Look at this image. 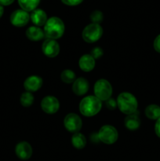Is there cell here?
Returning a JSON list of instances; mask_svg holds the SVG:
<instances>
[{
  "instance_id": "cell-1",
  "label": "cell",
  "mask_w": 160,
  "mask_h": 161,
  "mask_svg": "<svg viewBox=\"0 0 160 161\" xmlns=\"http://www.w3.org/2000/svg\"><path fill=\"white\" fill-rule=\"evenodd\" d=\"M65 27L63 20L57 17H51L47 20L44 25V35L45 37L50 39H60L64 33Z\"/></svg>"
},
{
  "instance_id": "cell-2",
  "label": "cell",
  "mask_w": 160,
  "mask_h": 161,
  "mask_svg": "<svg viewBox=\"0 0 160 161\" xmlns=\"http://www.w3.org/2000/svg\"><path fill=\"white\" fill-rule=\"evenodd\" d=\"M117 105L122 113L125 115L133 114L136 112L138 102L136 97L129 92H122L118 96Z\"/></svg>"
},
{
  "instance_id": "cell-3",
  "label": "cell",
  "mask_w": 160,
  "mask_h": 161,
  "mask_svg": "<svg viewBox=\"0 0 160 161\" xmlns=\"http://www.w3.org/2000/svg\"><path fill=\"white\" fill-rule=\"evenodd\" d=\"M102 108V102L93 95L86 96L79 103V111L84 116L91 117L97 115Z\"/></svg>"
},
{
  "instance_id": "cell-4",
  "label": "cell",
  "mask_w": 160,
  "mask_h": 161,
  "mask_svg": "<svg viewBox=\"0 0 160 161\" xmlns=\"http://www.w3.org/2000/svg\"><path fill=\"white\" fill-rule=\"evenodd\" d=\"M94 94L101 102H106L111 97L112 94V86L111 83L104 79L98 80L94 84Z\"/></svg>"
},
{
  "instance_id": "cell-5",
  "label": "cell",
  "mask_w": 160,
  "mask_h": 161,
  "mask_svg": "<svg viewBox=\"0 0 160 161\" xmlns=\"http://www.w3.org/2000/svg\"><path fill=\"white\" fill-rule=\"evenodd\" d=\"M103 35V28L98 24L91 23L85 27L83 31V39L88 43H93L101 38Z\"/></svg>"
},
{
  "instance_id": "cell-6",
  "label": "cell",
  "mask_w": 160,
  "mask_h": 161,
  "mask_svg": "<svg viewBox=\"0 0 160 161\" xmlns=\"http://www.w3.org/2000/svg\"><path fill=\"white\" fill-rule=\"evenodd\" d=\"M98 138L101 142L107 145H111L116 142L119 138V133L115 127L111 125H104L100 127L98 134Z\"/></svg>"
},
{
  "instance_id": "cell-7",
  "label": "cell",
  "mask_w": 160,
  "mask_h": 161,
  "mask_svg": "<svg viewBox=\"0 0 160 161\" xmlns=\"http://www.w3.org/2000/svg\"><path fill=\"white\" fill-rule=\"evenodd\" d=\"M64 125L66 130L71 133H77L79 131L83 126L81 118L75 113H69L64 117Z\"/></svg>"
},
{
  "instance_id": "cell-8",
  "label": "cell",
  "mask_w": 160,
  "mask_h": 161,
  "mask_svg": "<svg viewBox=\"0 0 160 161\" xmlns=\"http://www.w3.org/2000/svg\"><path fill=\"white\" fill-rule=\"evenodd\" d=\"M41 108L46 114H54L59 110L60 102L54 96H46L41 102Z\"/></svg>"
},
{
  "instance_id": "cell-9",
  "label": "cell",
  "mask_w": 160,
  "mask_h": 161,
  "mask_svg": "<svg viewBox=\"0 0 160 161\" xmlns=\"http://www.w3.org/2000/svg\"><path fill=\"white\" fill-rule=\"evenodd\" d=\"M30 20V15L28 12L23 9H17L10 15V22L15 27H24Z\"/></svg>"
},
{
  "instance_id": "cell-10",
  "label": "cell",
  "mask_w": 160,
  "mask_h": 161,
  "mask_svg": "<svg viewBox=\"0 0 160 161\" xmlns=\"http://www.w3.org/2000/svg\"><path fill=\"white\" fill-rule=\"evenodd\" d=\"M42 51L48 58H55L60 53V46L54 39H47L42 43Z\"/></svg>"
},
{
  "instance_id": "cell-11",
  "label": "cell",
  "mask_w": 160,
  "mask_h": 161,
  "mask_svg": "<svg viewBox=\"0 0 160 161\" xmlns=\"http://www.w3.org/2000/svg\"><path fill=\"white\" fill-rule=\"evenodd\" d=\"M15 153L20 160H27L32 155V147L27 142H20L16 146Z\"/></svg>"
},
{
  "instance_id": "cell-12",
  "label": "cell",
  "mask_w": 160,
  "mask_h": 161,
  "mask_svg": "<svg viewBox=\"0 0 160 161\" xmlns=\"http://www.w3.org/2000/svg\"><path fill=\"white\" fill-rule=\"evenodd\" d=\"M43 80L39 75H31L25 80L24 87L28 92H35L39 91L42 86Z\"/></svg>"
},
{
  "instance_id": "cell-13",
  "label": "cell",
  "mask_w": 160,
  "mask_h": 161,
  "mask_svg": "<svg viewBox=\"0 0 160 161\" xmlns=\"http://www.w3.org/2000/svg\"><path fill=\"white\" fill-rule=\"evenodd\" d=\"M89 84L87 80L83 77L76 79L72 84V91L74 94L78 96H83L89 91Z\"/></svg>"
},
{
  "instance_id": "cell-14",
  "label": "cell",
  "mask_w": 160,
  "mask_h": 161,
  "mask_svg": "<svg viewBox=\"0 0 160 161\" xmlns=\"http://www.w3.org/2000/svg\"><path fill=\"white\" fill-rule=\"evenodd\" d=\"M30 19L32 23L37 27L44 26L48 20L45 12L41 9H36L32 11L30 15Z\"/></svg>"
},
{
  "instance_id": "cell-15",
  "label": "cell",
  "mask_w": 160,
  "mask_h": 161,
  "mask_svg": "<svg viewBox=\"0 0 160 161\" xmlns=\"http://www.w3.org/2000/svg\"><path fill=\"white\" fill-rule=\"evenodd\" d=\"M78 66L83 72H91L95 67V59L90 54H84L79 58Z\"/></svg>"
},
{
  "instance_id": "cell-16",
  "label": "cell",
  "mask_w": 160,
  "mask_h": 161,
  "mask_svg": "<svg viewBox=\"0 0 160 161\" xmlns=\"http://www.w3.org/2000/svg\"><path fill=\"white\" fill-rule=\"evenodd\" d=\"M136 113L133 114L128 115L124 119V124L125 127L130 130H136L141 126V119H140L138 114Z\"/></svg>"
},
{
  "instance_id": "cell-17",
  "label": "cell",
  "mask_w": 160,
  "mask_h": 161,
  "mask_svg": "<svg viewBox=\"0 0 160 161\" xmlns=\"http://www.w3.org/2000/svg\"><path fill=\"white\" fill-rule=\"evenodd\" d=\"M26 36L28 39L31 41H40L45 37L43 30L39 27L31 26L27 29Z\"/></svg>"
},
{
  "instance_id": "cell-18",
  "label": "cell",
  "mask_w": 160,
  "mask_h": 161,
  "mask_svg": "<svg viewBox=\"0 0 160 161\" xmlns=\"http://www.w3.org/2000/svg\"><path fill=\"white\" fill-rule=\"evenodd\" d=\"M41 0H18V4L21 9L26 12H32L37 9Z\"/></svg>"
},
{
  "instance_id": "cell-19",
  "label": "cell",
  "mask_w": 160,
  "mask_h": 161,
  "mask_svg": "<svg viewBox=\"0 0 160 161\" xmlns=\"http://www.w3.org/2000/svg\"><path fill=\"white\" fill-rule=\"evenodd\" d=\"M72 144L75 149H83L86 146V138L81 133H75L72 137Z\"/></svg>"
},
{
  "instance_id": "cell-20",
  "label": "cell",
  "mask_w": 160,
  "mask_h": 161,
  "mask_svg": "<svg viewBox=\"0 0 160 161\" xmlns=\"http://www.w3.org/2000/svg\"><path fill=\"white\" fill-rule=\"evenodd\" d=\"M145 115L148 119L155 120L160 118V107L157 105H149L145 108Z\"/></svg>"
},
{
  "instance_id": "cell-21",
  "label": "cell",
  "mask_w": 160,
  "mask_h": 161,
  "mask_svg": "<svg viewBox=\"0 0 160 161\" xmlns=\"http://www.w3.org/2000/svg\"><path fill=\"white\" fill-rule=\"evenodd\" d=\"M61 79L65 83H73L76 80L75 73L70 69H65L61 74Z\"/></svg>"
},
{
  "instance_id": "cell-22",
  "label": "cell",
  "mask_w": 160,
  "mask_h": 161,
  "mask_svg": "<svg viewBox=\"0 0 160 161\" xmlns=\"http://www.w3.org/2000/svg\"><path fill=\"white\" fill-rule=\"evenodd\" d=\"M20 101L22 106L30 107L31 105H32L33 102H34V96L31 92L26 91L21 94Z\"/></svg>"
},
{
  "instance_id": "cell-23",
  "label": "cell",
  "mask_w": 160,
  "mask_h": 161,
  "mask_svg": "<svg viewBox=\"0 0 160 161\" xmlns=\"http://www.w3.org/2000/svg\"><path fill=\"white\" fill-rule=\"evenodd\" d=\"M104 19L103 13L100 10H94L90 14V20L92 23L100 25Z\"/></svg>"
},
{
  "instance_id": "cell-24",
  "label": "cell",
  "mask_w": 160,
  "mask_h": 161,
  "mask_svg": "<svg viewBox=\"0 0 160 161\" xmlns=\"http://www.w3.org/2000/svg\"><path fill=\"white\" fill-rule=\"evenodd\" d=\"M104 54V51L102 50V48L99 47H94L93 49H92L90 52V55L94 58V59H99V58H101Z\"/></svg>"
},
{
  "instance_id": "cell-25",
  "label": "cell",
  "mask_w": 160,
  "mask_h": 161,
  "mask_svg": "<svg viewBox=\"0 0 160 161\" xmlns=\"http://www.w3.org/2000/svg\"><path fill=\"white\" fill-rule=\"evenodd\" d=\"M105 105H106V107L108 108L109 110H114L117 108V101L114 98H111L110 97L109 99L105 102Z\"/></svg>"
},
{
  "instance_id": "cell-26",
  "label": "cell",
  "mask_w": 160,
  "mask_h": 161,
  "mask_svg": "<svg viewBox=\"0 0 160 161\" xmlns=\"http://www.w3.org/2000/svg\"><path fill=\"white\" fill-rule=\"evenodd\" d=\"M64 4L67 5L69 6H75L81 4L83 2V0H61Z\"/></svg>"
},
{
  "instance_id": "cell-27",
  "label": "cell",
  "mask_w": 160,
  "mask_h": 161,
  "mask_svg": "<svg viewBox=\"0 0 160 161\" xmlns=\"http://www.w3.org/2000/svg\"><path fill=\"white\" fill-rule=\"evenodd\" d=\"M153 46L155 51H157L158 53H160V35H158V36L155 39Z\"/></svg>"
},
{
  "instance_id": "cell-28",
  "label": "cell",
  "mask_w": 160,
  "mask_h": 161,
  "mask_svg": "<svg viewBox=\"0 0 160 161\" xmlns=\"http://www.w3.org/2000/svg\"><path fill=\"white\" fill-rule=\"evenodd\" d=\"M155 131L157 136H158V138H160V118H158L156 120V123H155Z\"/></svg>"
},
{
  "instance_id": "cell-29",
  "label": "cell",
  "mask_w": 160,
  "mask_h": 161,
  "mask_svg": "<svg viewBox=\"0 0 160 161\" xmlns=\"http://www.w3.org/2000/svg\"><path fill=\"white\" fill-rule=\"evenodd\" d=\"M14 2V0H0V5L2 6H9V5L12 4Z\"/></svg>"
},
{
  "instance_id": "cell-30",
  "label": "cell",
  "mask_w": 160,
  "mask_h": 161,
  "mask_svg": "<svg viewBox=\"0 0 160 161\" xmlns=\"http://www.w3.org/2000/svg\"><path fill=\"white\" fill-rule=\"evenodd\" d=\"M3 13H4V8H3V6L2 5H0V18L3 15Z\"/></svg>"
}]
</instances>
